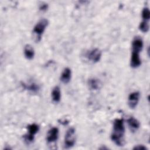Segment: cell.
Segmentation results:
<instances>
[{"instance_id":"obj_11","label":"cell","mask_w":150,"mask_h":150,"mask_svg":"<svg viewBox=\"0 0 150 150\" xmlns=\"http://www.w3.org/2000/svg\"><path fill=\"white\" fill-rule=\"evenodd\" d=\"M127 124L132 131H137L140 127L139 122L134 117H130L127 119Z\"/></svg>"},{"instance_id":"obj_7","label":"cell","mask_w":150,"mask_h":150,"mask_svg":"<svg viewBox=\"0 0 150 150\" xmlns=\"http://www.w3.org/2000/svg\"><path fill=\"white\" fill-rule=\"evenodd\" d=\"M59 137V129L56 127L51 128L47 132L46 140L48 143L56 142Z\"/></svg>"},{"instance_id":"obj_16","label":"cell","mask_w":150,"mask_h":150,"mask_svg":"<svg viewBox=\"0 0 150 150\" xmlns=\"http://www.w3.org/2000/svg\"><path fill=\"white\" fill-rule=\"evenodd\" d=\"M142 18L143 21L148 22L150 18V12L149 8L147 7H145L142 11Z\"/></svg>"},{"instance_id":"obj_15","label":"cell","mask_w":150,"mask_h":150,"mask_svg":"<svg viewBox=\"0 0 150 150\" xmlns=\"http://www.w3.org/2000/svg\"><path fill=\"white\" fill-rule=\"evenodd\" d=\"M52 98L53 102L59 103L61 98V92L59 86H55L52 91Z\"/></svg>"},{"instance_id":"obj_4","label":"cell","mask_w":150,"mask_h":150,"mask_svg":"<svg viewBox=\"0 0 150 150\" xmlns=\"http://www.w3.org/2000/svg\"><path fill=\"white\" fill-rule=\"evenodd\" d=\"M39 130V126L33 123L28 126V133L23 136L25 141L27 144L32 143L35 139V135Z\"/></svg>"},{"instance_id":"obj_5","label":"cell","mask_w":150,"mask_h":150,"mask_svg":"<svg viewBox=\"0 0 150 150\" xmlns=\"http://www.w3.org/2000/svg\"><path fill=\"white\" fill-rule=\"evenodd\" d=\"M86 57L93 63H97L101 57V52L97 48L92 49L86 53Z\"/></svg>"},{"instance_id":"obj_1","label":"cell","mask_w":150,"mask_h":150,"mask_svg":"<svg viewBox=\"0 0 150 150\" xmlns=\"http://www.w3.org/2000/svg\"><path fill=\"white\" fill-rule=\"evenodd\" d=\"M125 127L124 120L117 118L114 121L112 132L111 135V139L117 146H121L124 145Z\"/></svg>"},{"instance_id":"obj_10","label":"cell","mask_w":150,"mask_h":150,"mask_svg":"<svg viewBox=\"0 0 150 150\" xmlns=\"http://www.w3.org/2000/svg\"><path fill=\"white\" fill-rule=\"evenodd\" d=\"M71 71L69 67H66L62 71L60 76V80L64 84H67L71 79Z\"/></svg>"},{"instance_id":"obj_19","label":"cell","mask_w":150,"mask_h":150,"mask_svg":"<svg viewBox=\"0 0 150 150\" xmlns=\"http://www.w3.org/2000/svg\"><path fill=\"white\" fill-rule=\"evenodd\" d=\"M47 8H48V5H47V4H42V5H41L40 6V7H39V9H40V11H46V10H47Z\"/></svg>"},{"instance_id":"obj_6","label":"cell","mask_w":150,"mask_h":150,"mask_svg":"<svg viewBox=\"0 0 150 150\" xmlns=\"http://www.w3.org/2000/svg\"><path fill=\"white\" fill-rule=\"evenodd\" d=\"M140 94L138 91H134L129 94L128 98V104L130 108H135L139 102Z\"/></svg>"},{"instance_id":"obj_17","label":"cell","mask_w":150,"mask_h":150,"mask_svg":"<svg viewBox=\"0 0 150 150\" xmlns=\"http://www.w3.org/2000/svg\"><path fill=\"white\" fill-rule=\"evenodd\" d=\"M139 30L144 32V33H146L149 30V24H148V22L147 21H142L139 25Z\"/></svg>"},{"instance_id":"obj_2","label":"cell","mask_w":150,"mask_h":150,"mask_svg":"<svg viewBox=\"0 0 150 150\" xmlns=\"http://www.w3.org/2000/svg\"><path fill=\"white\" fill-rule=\"evenodd\" d=\"M48 24V20L45 18H43L40 19L35 25L33 29V33L36 37L37 42L40 40L42 36L43 32H45L46 27L47 26Z\"/></svg>"},{"instance_id":"obj_14","label":"cell","mask_w":150,"mask_h":150,"mask_svg":"<svg viewBox=\"0 0 150 150\" xmlns=\"http://www.w3.org/2000/svg\"><path fill=\"white\" fill-rule=\"evenodd\" d=\"M24 55H25V57L28 60H31L34 57L35 50L33 47L30 45L27 44L25 46Z\"/></svg>"},{"instance_id":"obj_8","label":"cell","mask_w":150,"mask_h":150,"mask_svg":"<svg viewBox=\"0 0 150 150\" xmlns=\"http://www.w3.org/2000/svg\"><path fill=\"white\" fill-rule=\"evenodd\" d=\"M143 47V40L139 37L136 36L132 42V52L139 53L142 50Z\"/></svg>"},{"instance_id":"obj_3","label":"cell","mask_w":150,"mask_h":150,"mask_svg":"<svg viewBox=\"0 0 150 150\" xmlns=\"http://www.w3.org/2000/svg\"><path fill=\"white\" fill-rule=\"evenodd\" d=\"M76 142V131L73 127L69 128L64 137V146L66 149H69L74 146Z\"/></svg>"},{"instance_id":"obj_9","label":"cell","mask_w":150,"mask_h":150,"mask_svg":"<svg viewBox=\"0 0 150 150\" xmlns=\"http://www.w3.org/2000/svg\"><path fill=\"white\" fill-rule=\"evenodd\" d=\"M141 64V59L139 57V53L136 52H132V55L131 57L130 65L132 68H137Z\"/></svg>"},{"instance_id":"obj_18","label":"cell","mask_w":150,"mask_h":150,"mask_svg":"<svg viewBox=\"0 0 150 150\" xmlns=\"http://www.w3.org/2000/svg\"><path fill=\"white\" fill-rule=\"evenodd\" d=\"M133 149H143V150H146L147 149V148L146 146H145L144 145H138L137 146H135L134 148H133Z\"/></svg>"},{"instance_id":"obj_13","label":"cell","mask_w":150,"mask_h":150,"mask_svg":"<svg viewBox=\"0 0 150 150\" xmlns=\"http://www.w3.org/2000/svg\"><path fill=\"white\" fill-rule=\"evenodd\" d=\"M88 85L89 88L93 90H97L100 88L101 83L100 81L96 78H91L88 80Z\"/></svg>"},{"instance_id":"obj_12","label":"cell","mask_w":150,"mask_h":150,"mask_svg":"<svg viewBox=\"0 0 150 150\" xmlns=\"http://www.w3.org/2000/svg\"><path fill=\"white\" fill-rule=\"evenodd\" d=\"M22 86H23V87L25 89H26L32 93H38L40 89L39 85L34 82H30L28 84V83H22Z\"/></svg>"}]
</instances>
